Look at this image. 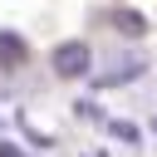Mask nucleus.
<instances>
[{
    "instance_id": "nucleus-1",
    "label": "nucleus",
    "mask_w": 157,
    "mask_h": 157,
    "mask_svg": "<svg viewBox=\"0 0 157 157\" xmlns=\"http://www.w3.org/2000/svg\"><path fill=\"white\" fill-rule=\"evenodd\" d=\"M54 74L59 78H83L88 74V44H78V39L74 44H59L54 49Z\"/></svg>"
},
{
    "instance_id": "nucleus-2",
    "label": "nucleus",
    "mask_w": 157,
    "mask_h": 157,
    "mask_svg": "<svg viewBox=\"0 0 157 157\" xmlns=\"http://www.w3.org/2000/svg\"><path fill=\"white\" fill-rule=\"evenodd\" d=\"M142 69H147L142 59H123V64H113V69H108V74L98 78V88H118V83H132V78L142 74Z\"/></svg>"
},
{
    "instance_id": "nucleus-3",
    "label": "nucleus",
    "mask_w": 157,
    "mask_h": 157,
    "mask_svg": "<svg viewBox=\"0 0 157 157\" xmlns=\"http://www.w3.org/2000/svg\"><path fill=\"white\" fill-rule=\"evenodd\" d=\"M0 64H25V44H20V34H0Z\"/></svg>"
},
{
    "instance_id": "nucleus-4",
    "label": "nucleus",
    "mask_w": 157,
    "mask_h": 157,
    "mask_svg": "<svg viewBox=\"0 0 157 157\" xmlns=\"http://www.w3.org/2000/svg\"><path fill=\"white\" fill-rule=\"evenodd\" d=\"M118 25H123L128 34H142V20H137V15H118Z\"/></svg>"
},
{
    "instance_id": "nucleus-5",
    "label": "nucleus",
    "mask_w": 157,
    "mask_h": 157,
    "mask_svg": "<svg viewBox=\"0 0 157 157\" xmlns=\"http://www.w3.org/2000/svg\"><path fill=\"white\" fill-rule=\"evenodd\" d=\"M0 157H20V147L15 142H0Z\"/></svg>"
},
{
    "instance_id": "nucleus-6",
    "label": "nucleus",
    "mask_w": 157,
    "mask_h": 157,
    "mask_svg": "<svg viewBox=\"0 0 157 157\" xmlns=\"http://www.w3.org/2000/svg\"><path fill=\"white\" fill-rule=\"evenodd\" d=\"M152 132H157V118H152Z\"/></svg>"
}]
</instances>
